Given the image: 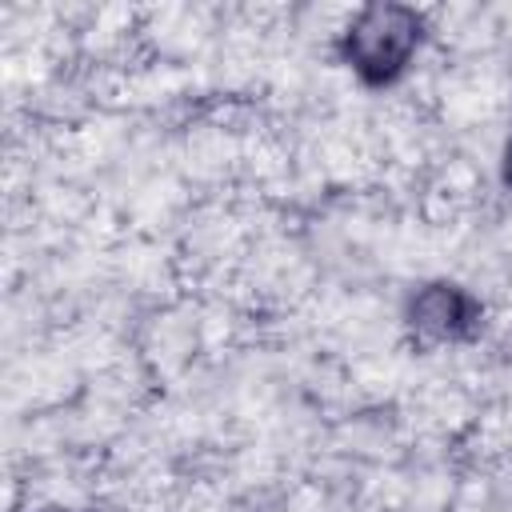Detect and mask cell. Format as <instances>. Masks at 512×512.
I'll return each mask as SVG.
<instances>
[{"label":"cell","mask_w":512,"mask_h":512,"mask_svg":"<svg viewBox=\"0 0 512 512\" xmlns=\"http://www.w3.org/2000/svg\"><path fill=\"white\" fill-rule=\"evenodd\" d=\"M36 512H84V508H64V504H44V508H36Z\"/></svg>","instance_id":"277c9868"},{"label":"cell","mask_w":512,"mask_h":512,"mask_svg":"<svg viewBox=\"0 0 512 512\" xmlns=\"http://www.w3.org/2000/svg\"><path fill=\"white\" fill-rule=\"evenodd\" d=\"M404 332L424 352L472 344L484 332V300L460 280H424L404 300Z\"/></svg>","instance_id":"7a4b0ae2"},{"label":"cell","mask_w":512,"mask_h":512,"mask_svg":"<svg viewBox=\"0 0 512 512\" xmlns=\"http://www.w3.org/2000/svg\"><path fill=\"white\" fill-rule=\"evenodd\" d=\"M424 32L428 20L420 8L376 0L348 16L336 36V56L364 88H392L424 48Z\"/></svg>","instance_id":"6da1fadb"},{"label":"cell","mask_w":512,"mask_h":512,"mask_svg":"<svg viewBox=\"0 0 512 512\" xmlns=\"http://www.w3.org/2000/svg\"><path fill=\"white\" fill-rule=\"evenodd\" d=\"M500 184L512 192V136H508V144H504V152H500Z\"/></svg>","instance_id":"3957f363"}]
</instances>
